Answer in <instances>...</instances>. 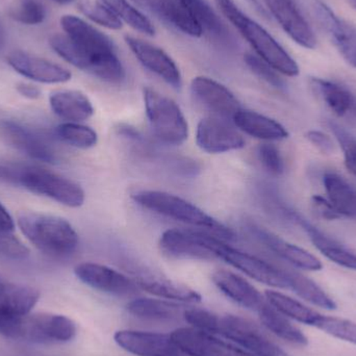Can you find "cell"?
I'll return each mask as SVG.
<instances>
[{"mask_svg":"<svg viewBox=\"0 0 356 356\" xmlns=\"http://www.w3.org/2000/svg\"><path fill=\"white\" fill-rule=\"evenodd\" d=\"M60 26L72 42L69 64L108 83L124 81V66L108 35L74 15H64Z\"/></svg>","mask_w":356,"mask_h":356,"instance_id":"obj_1","label":"cell"},{"mask_svg":"<svg viewBox=\"0 0 356 356\" xmlns=\"http://www.w3.org/2000/svg\"><path fill=\"white\" fill-rule=\"evenodd\" d=\"M215 2L224 17L250 44L257 56L278 73L291 77L299 74V67L294 58L272 37L271 33L243 13L234 0H215Z\"/></svg>","mask_w":356,"mask_h":356,"instance_id":"obj_2","label":"cell"},{"mask_svg":"<svg viewBox=\"0 0 356 356\" xmlns=\"http://www.w3.org/2000/svg\"><path fill=\"white\" fill-rule=\"evenodd\" d=\"M18 225L39 250L54 257H68L79 247V234L64 218L42 213H23Z\"/></svg>","mask_w":356,"mask_h":356,"instance_id":"obj_3","label":"cell"},{"mask_svg":"<svg viewBox=\"0 0 356 356\" xmlns=\"http://www.w3.org/2000/svg\"><path fill=\"white\" fill-rule=\"evenodd\" d=\"M133 199L144 209L170 218L175 221L209 230L222 240H232L234 234L232 229L213 219L211 216L193 204L190 201L163 191L143 190L135 193Z\"/></svg>","mask_w":356,"mask_h":356,"instance_id":"obj_4","label":"cell"},{"mask_svg":"<svg viewBox=\"0 0 356 356\" xmlns=\"http://www.w3.org/2000/svg\"><path fill=\"white\" fill-rule=\"evenodd\" d=\"M146 115L156 139L167 145L178 146L188 138V124L175 100L152 88L143 91Z\"/></svg>","mask_w":356,"mask_h":356,"instance_id":"obj_5","label":"cell"},{"mask_svg":"<svg viewBox=\"0 0 356 356\" xmlns=\"http://www.w3.org/2000/svg\"><path fill=\"white\" fill-rule=\"evenodd\" d=\"M16 184L66 207H79L85 202V191L79 184L39 167L20 166Z\"/></svg>","mask_w":356,"mask_h":356,"instance_id":"obj_6","label":"cell"},{"mask_svg":"<svg viewBox=\"0 0 356 356\" xmlns=\"http://www.w3.org/2000/svg\"><path fill=\"white\" fill-rule=\"evenodd\" d=\"M213 250L218 259L225 261L249 277L267 286L278 289H290L288 270L276 267L255 255L243 252L220 238H213Z\"/></svg>","mask_w":356,"mask_h":356,"instance_id":"obj_7","label":"cell"},{"mask_svg":"<svg viewBox=\"0 0 356 356\" xmlns=\"http://www.w3.org/2000/svg\"><path fill=\"white\" fill-rule=\"evenodd\" d=\"M76 334L74 322L62 315L22 316L13 339L35 343L69 342Z\"/></svg>","mask_w":356,"mask_h":356,"instance_id":"obj_8","label":"cell"},{"mask_svg":"<svg viewBox=\"0 0 356 356\" xmlns=\"http://www.w3.org/2000/svg\"><path fill=\"white\" fill-rule=\"evenodd\" d=\"M218 334L234 341L240 348L253 356H289L257 325L238 316L226 315L220 318Z\"/></svg>","mask_w":356,"mask_h":356,"instance_id":"obj_9","label":"cell"},{"mask_svg":"<svg viewBox=\"0 0 356 356\" xmlns=\"http://www.w3.org/2000/svg\"><path fill=\"white\" fill-rule=\"evenodd\" d=\"M215 236L193 229H168L162 234L160 247L165 254L175 259L213 261Z\"/></svg>","mask_w":356,"mask_h":356,"instance_id":"obj_10","label":"cell"},{"mask_svg":"<svg viewBox=\"0 0 356 356\" xmlns=\"http://www.w3.org/2000/svg\"><path fill=\"white\" fill-rule=\"evenodd\" d=\"M198 147L207 154H224L245 147V140L227 119L209 116L201 119L196 131Z\"/></svg>","mask_w":356,"mask_h":356,"instance_id":"obj_11","label":"cell"},{"mask_svg":"<svg viewBox=\"0 0 356 356\" xmlns=\"http://www.w3.org/2000/svg\"><path fill=\"white\" fill-rule=\"evenodd\" d=\"M191 92L195 99L213 116L234 120L242 110L240 102L225 86L207 76H196L191 81Z\"/></svg>","mask_w":356,"mask_h":356,"instance_id":"obj_12","label":"cell"},{"mask_svg":"<svg viewBox=\"0 0 356 356\" xmlns=\"http://www.w3.org/2000/svg\"><path fill=\"white\" fill-rule=\"evenodd\" d=\"M313 10L320 27L342 58L356 68V27L340 18L321 0H314Z\"/></svg>","mask_w":356,"mask_h":356,"instance_id":"obj_13","label":"cell"},{"mask_svg":"<svg viewBox=\"0 0 356 356\" xmlns=\"http://www.w3.org/2000/svg\"><path fill=\"white\" fill-rule=\"evenodd\" d=\"M74 273L87 286L114 296H131L140 289L135 280L100 264H79L75 267Z\"/></svg>","mask_w":356,"mask_h":356,"instance_id":"obj_14","label":"cell"},{"mask_svg":"<svg viewBox=\"0 0 356 356\" xmlns=\"http://www.w3.org/2000/svg\"><path fill=\"white\" fill-rule=\"evenodd\" d=\"M114 340L123 350L136 356H186L171 334L119 330Z\"/></svg>","mask_w":356,"mask_h":356,"instance_id":"obj_15","label":"cell"},{"mask_svg":"<svg viewBox=\"0 0 356 356\" xmlns=\"http://www.w3.org/2000/svg\"><path fill=\"white\" fill-rule=\"evenodd\" d=\"M125 43L137 60L148 70L166 81L171 87H181V73L177 63L162 48L139 38L125 35Z\"/></svg>","mask_w":356,"mask_h":356,"instance_id":"obj_16","label":"cell"},{"mask_svg":"<svg viewBox=\"0 0 356 356\" xmlns=\"http://www.w3.org/2000/svg\"><path fill=\"white\" fill-rule=\"evenodd\" d=\"M173 341L186 356H253L240 347L234 346L193 327H181L171 334Z\"/></svg>","mask_w":356,"mask_h":356,"instance_id":"obj_17","label":"cell"},{"mask_svg":"<svg viewBox=\"0 0 356 356\" xmlns=\"http://www.w3.org/2000/svg\"><path fill=\"white\" fill-rule=\"evenodd\" d=\"M0 135L8 143L26 156L45 163H56L51 144L33 129L8 119H0Z\"/></svg>","mask_w":356,"mask_h":356,"instance_id":"obj_18","label":"cell"},{"mask_svg":"<svg viewBox=\"0 0 356 356\" xmlns=\"http://www.w3.org/2000/svg\"><path fill=\"white\" fill-rule=\"evenodd\" d=\"M272 16L286 35L301 47L314 49L317 39L294 0H264Z\"/></svg>","mask_w":356,"mask_h":356,"instance_id":"obj_19","label":"cell"},{"mask_svg":"<svg viewBox=\"0 0 356 356\" xmlns=\"http://www.w3.org/2000/svg\"><path fill=\"white\" fill-rule=\"evenodd\" d=\"M8 63L19 74L38 83H63L72 77L68 69L22 50L10 52Z\"/></svg>","mask_w":356,"mask_h":356,"instance_id":"obj_20","label":"cell"},{"mask_svg":"<svg viewBox=\"0 0 356 356\" xmlns=\"http://www.w3.org/2000/svg\"><path fill=\"white\" fill-rule=\"evenodd\" d=\"M309 86L312 91L336 116L356 123V95L348 88L319 77H312Z\"/></svg>","mask_w":356,"mask_h":356,"instance_id":"obj_21","label":"cell"},{"mask_svg":"<svg viewBox=\"0 0 356 356\" xmlns=\"http://www.w3.org/2000/svg\"><path fill=\"white\" fill-rule=\"evenodd\" d=\"M250 230L255 238L263 243L271 252L277 255L280 259L288 261L291 265L307 271H320L323 268L319 259L301 247L291 244L272 232L257 226H251Z\"/></svg>","mask_w":356,"mask_h":356,"instance_id":"obj_22","label":"cell"},{"mask_svg":"<svg viewBox=\"0 0 356 356\" xmlns=\"http://www.w3.org/2000/svg\"><path fill=\"white\" fill-rule=\"evenodd\" d=\"M213 284L228 298L250 311L259 309L267 302L266 297L245 278L227 270H218L213 274Z\"/></svg>","mask_w":356,"mask_h":356,"instance_id":"obj_23","label":"cell"},{"mask_svg":"<svg viewBox=\"0 0 356 356\" xmlns=\"http://www.w3.org/2000/svg\"><path fill=\"white\" fill-rule=\"evenodd\" d=\"M232 122L236 129L255 139L282 141L289 137L288 131L280 122L253 111L242 108Z\"/></svg>","mask_w":356,"mask_h":356,"instance_id":"obj_24","label":"cell"},{"mask_svg":"<svg viewBox=\"0 0 356 356\" xmlns=\"http://www.w3.org/2000/svg\"><path fill=\"white\" fill-rule=\"evenodd\" d=\"M50 106L54 114L69 122L79 123L88 120L94 114V106L83 92L64 90L50 96Z\"/></svg>","mask_w":356,"mask_h":356,"instance_id":"obj_25","label":"cell"},{"mask_svg":"<svg viewBox=\"0 0 356 356\" xmlns=\"http://www.w3.org/2000/svg\"><path fill=\"white\" fill-rule=\"evenodd\" d=\"M295 223L300 225L309 236L316 248L332 263L346 268V269L356 271V254L347 250L342 245L337 243L332 238H328L325 234H322L317 228L314 227L307 220L303 219L298 213H295Z\"/></svg>","mask_w":356,"mask_h":356,"instance_id":"obj_26","label":"cell"},{"mask_svg":"<svg viewBox=\"0 0 356 356\" xmlns=\"http://www.w3.org/2000/svg\"><path fill=\"white\" fill-rule=\"evenodd\" d=\"M138 286L141 290L160 297L161 299L179 301V302L197 303L201 301V295L186 284L173 282L164 277L156 276H138L135 278Z\"/></svg>","mask_w":356,"mask_h":356,"instance_id":"obj_27","label":"cell"},{"mask_svg":"<svg viewBox=\"0 0 356 356\" xmlns=\"http://www.w3.org/2000/svg\"><path fill=\"white\" fill-rule=\"evenodd\" d=\"M184 2L190 8L203 33H207L221 45H234L229 29L205 0H184Z\"/></svg>","mask_w":356,"mask_h":356,"instance_id":"obj_28","label":"cell"},{"mask_svg":"<svg viewBox=\"0 0 356 356\" xmlns=\"http://www.w3.org/2000/svg\"><path fill=\"white\" fill-rule=\"evenodd\" d=\"M127 312L140 319L169 322L184 318V309L162 299L136 298L127 305Z\"/></svg>","mask_w":356,"mask_h":356,"instance_id":"obj_29","label":"cell"},{"mask_svg":"<svg viewBox=\"0 0 356 356\" xmlns=\"http://www.w3.org/2000/svg\"><path fill=\"white\" fill-rule=\"evenodd\" d=\"M40 293L35 289L0 282V309L17 316H26L37 305Z\"/></svg>","mask_w":356,"mask_h":356,"instance_id":"obj_30","label":"cell"},{"mask_svg":"<svg viewBox=\"0 0 356 356\" xmlns=\"http://www.w3.org/2000/svg\"><path fill=\"white\" fill-rule=\"evenodd\" d=\"M257 313L263 325L278 338L299 346H305L309 343L305 334L288 317L270 305L268 301Z\"/></svg>","mask_w":356,"mask_h":356,"instance_id":"obj_31","label":"cell"},{"mask_svg":"<svg viewBox=\"0 0 356 356\" xmlns=\"http://www.w3.org/2000/svg\"><path fill=\"white\" fill-rule=\"evenodd\" d=\"M159 19L193 38H200L202 29L184 0H160Z\"/></svg>","mask_w":356,"mask_h":356,"instance_id":"obj_32","label":"cell"},{"mask_svg":"<svg viewBox=\"0 0 356 356\" xmlns=\"http://www.w3.org/2000/svg\"><path fill=\"white\" fill-rule=\"evenodd\" d=\"M328 200L341 216L356 217V192L340 175L327 172L323 177Z\"/></svg>","mask_w":356,"mask_h":356,"instance_id":"obj_33","label":"cell"},{"mask_svg":"<svg viewBox=\"0 0 356 356\" xmlns=\"http://www.w3.org/2000/svg\"><path fill=\"white\" fill-rule=\"evenodd\" d=\"M265 297L270 305H272L276 311L280 312L282 315L288 317L289 319L314 326L319 318L320 314H318L317 312L309 309L296 299L282 294V293L276 292V291H266Z\"/></svg>","mask_w":356,"mask_h":356,"instance_id":"obj_34","label":"cell"},{"mask_svg":"<svg viewBox=\"0 0 356 356\" xmlns=\"http://www.w3.org/2000/svg\"><path fill=\"white\" fill-rule=\"evenodd\" d=\"M106 4L122 22L129 24L131 29L143 35L152 37L156 29L152 21L129 0H100Z\"/></svg>","mask_w":356,"mask_h":356,"instance_id":"obj_35","label":"cell"},{"mask_svg":"<svg viewBox=\"0 0 356 356\" xmlns=\"http://www.w3.org/2000/svg\"><path fill=\"white\" fill-rule=\"evenodd\" d=\"M289 284L291 290L294 291L299 297L309 301L316 307L332 311L337 309L336 302L330 298L313 280L297 272L289 271Z\"/></svg>","mask_w":356,"mask_h":356,"instance_id":"obj_36","label":"cell"},{"mask_svg":"<svg viewBox=\"0 0 356 356\" xmlns=\"http://www.w3.org/2000/svg\"><path fill=\"white\" fill-rule=\"evenodd\" d=\"M58 139L73 147L88 149L97 144L98 136L94 129L79 123L68 122L56 127Z\"/></svg>","mask_w":356,"mask_h":356,"instance_id":"obj_37","label":"cell"},{"mask_svg":"<svg viewBox=\"0 0 356 356\" xmlns=\"http://www.w3.org/2000/svg\"><path fill=\"white\" fill-rule=\"evenodd\" d=\"M8 13L13 20L24 25L42 24L47 16L41 0H15Z\"/></svg>","mask_w":356,"mask_h":356,"instance_id":"obj_38","label":"cell"},{"mask_svg":"<svg viewBox=\"0 0 356 356\" xmlns=\"http://www.w3.org/2000/svg\"><path fill=\"white\" fill-rule=\"evenodd\" d=\"M79 8L86 17L94 23H97L100 26L112 29V31H119L122 29V21L100 0H95V1L81 0Z\"/></svg>","mask_w":356,"mask_h":356,"instance_id":"obj_39","label":"cell"},{"mask_svg":"<svg viewBox=\"0 0 356 356\" xmlns=\"http://www.w3.org/2000/svg\"><path fill=\"white\" fill-rule=\"evenodd\" d=\"M314 326L334 338L356 345V323L355 322L320 315Z\"/></svg>","mask_w":356,"mask_h":356,"instance_id":"obj_40","label":"cell"},{"mask_svg":"<svg viewBox=\"0 0 356 356\" xmlns=\"http://www.w3.org/2000/svg\"><path fill=\"white\" fill-rule=\"evenodd\" d=\"M220 318L207 309L197 307L186 309L184 312V319L190 324L191 327L211 334H218L219 332Z\"/></svg>","mask_w":356,"mask_h":356,"instance_id":"obj_41","label":"cell"},{"mask_svg":"<svg viewBox=\"0 0 356 356\" xmlns=\"http://www.w3.org/2000/svg\"><path fill=\"white\" fill-rule=\"evenodd\" d=\"M330 127L344 152L345 166L356 179V139L346 129L334 122Z\"/></svg>","mask_w":356,"mask_h":356,"instance_id":"obj_42","label":"cell"},{"mask_svg":"<svg viewBox=\"0 0 356 356\" xmlns=\"http://www.w3.org/2000/svg\"><path fill=\"white\" fill-rule=\"evenodd\" d=\"M245 63L251 71L259 79L265 81L269 85L277 89H284L286 85L282 77L275 69L272 68L269 64L261 60L257 54H246L244 56Z\"/></svg>","mask_w":356,"mask_h":356,"instance_id":"obj_43","label":"cell"},{"mask_svg":"<svg viewBox=\"0 0 356 356\" xmlns=\"http://www.w3.org/2000/svg\"><path fill=\"white\" fill-rule=\"evenodd\" d=\"M259 162L265 170L274 177H280L284 172V163L280 150L273 144H261L257 149Z\"/></svg>","mask_w":356,"mask_h":356,"instance_id":"obj_44","label":"cell"},{"mask_svg":"<svg viewBox=\"0 0 356 356\" xmlns=\"http://www.w3.org/2000/svg\"><path fill=\"white\" fill-rule=\"evenodd\" d=\"M0 252L14 259H25L29 250L12 232H0Z\"/></svg>","mask_w":356,"mask_h":356,"instance_id":"obj_45","label":"cell"},{"mask_svg":"<svg viewBox=\"0 0 356 356\" xmlns=\"http://www.w3.org/2000/svg\"><path fill=\"white\" fill-rule=\"evenodd\" d=\"M312 203H313L314 209L316 213L325 220H337L340 219L342 216L336 211L332 203L330 202L328 199L324 197L315 195L312 198Z\"/></svg>","mask_w":356,"mask_h":356,"instance_id":"obj_46","label":"cell"},{"mask_svg":"<svg viewBox=\"0 0 356 356\" xmlns=\"http://www.w3.org/2000/svg\"><path fill=\"white\" fill-rule=\"evenodd\" d=\"M307 138L313 145H315L322 154H330L334 150L332 140L325 134L319 131H307Z\"/></svg>","mask_w":356,"mask_h":356,"instance_id":"obj_47","label":"cell"},{"mask_svg":"<svg viewBox=\"0 0 356 356\" xmlns=\"http://www.w3.org/2000/svg\"><path fill=\"white\" fill-rule=\"evenodd\" d=\"M131 3L135 4L137 8L152 14V16L159 19L160 12V0H129Z\"/></svg>","mask_w":356,"mask_h":356,"instance_id":"obj_48","label":"cell"},{"mask_svg":"<svg viewBox=\"0 0 356 356\" xmlns=\"http://www.w3.org/2000/svg\"><path fill=\"white\" fill-rule=\"evenodd\" d=\"M14 230V220L8 209L0 202V232H13Z\"/></svg>","mask_w":356,"mask_h":356,"instance_id":"obj_49","label":"cell"},{"mask_svg":"<svg viewBox=\"0 0 356 356\" xmlns=\"http://www.w3.org/2000/svg\"><path fill=\"white\" fill-rule=\"evenodd\" d=\"M17 91L29 99H38L41 96V90L37 86L31 83H19L16 87Z\"/></svg>","mask_w":356,"mask_h":356,"instance_id":"obj_50","label":"cell"},{"mask_svg":"<svg viewBox=\"0 0 356 356\" xmlns=\"http://www.w3.org/2000/svg\"><path fill=\"white\" fill-rule=\"evenodd\" d=\"M6 31L4 27L3 23H2L1 19H0V51L6 47Z\"/></svg>","mask_w":356,"mask_h":356,"instance_id":"obj_51","label":"cell"},{"mask_svg":"<svg viewBox=\"0 0 356 356\" xmlns=\"http://www.w3.org/2000/svg\"><path fill=\"white\" fill-rule=\"evenodd\" d=\"M248 1L250 2V3L252 4L257 10H259V12L261 13H265V10H264L263 6L259 3V0H248Z\"/></svg>","mask_w":356,"mask_h":356,"instance_id":"obj_52","label":"cell"},{"mask_svg":"<svg viewBox=\"0 0 356 356\" xmlns=\"http://www.w3.org/2000/svg\"><path fill=\"white\" fill-rule=\"evenodd\" d=\"M52 1L56 2V3L60 4H68L70 2H72L73 0H52Z\"/></svg>","mask_w":356,"mask_h":356,"instance_id":"obj_53","label":"cell"},{"mask_svg":"<svg viewBox=\"0 0 356 356\" xmlns=\"http://www.w3.org/2000/svg\"><path fill=\"white\" fill-rule=\"evenodd\" d=\"M347 1H348V3L350 4L355 10H356V0H347Z\"/></svg>","mask_w":356,"mask_h":356,"instance_id":"obj_54","label":"cell"}]
</instances>
